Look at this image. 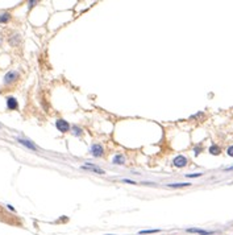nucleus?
Instances as JSON below:
<instances>
[{"label":"nucleus","mask_w":233,"mask_h":235,"mask_svg":"<svg viewBox=\"0 0 233 235\" xmlns=\"http://www.w3.org/2000/svg\"><path fill=\"white\" fill-rule=\"evenodd\" d=\"M91 153L94 157H102L104 155V149L100 144H92L91 147Z\"/></svg>","instance_id":"nucleus-1"},{"label":"nucleus","mask_w":233,"mask_h":235,"mask_svg":"<svg viewBox=\"0 0 233 235\" xmlns=\"http://www.w3.org/2000/svg\"><path fill=\"white\" fill-rule=\"evenodd\" d=\"M220 152H221V149L217 147V145H211V147H209V153L211 155L217 156V155H220Z\"/></svg>","instance_id":"nucleus-11"},{"label":"nucleus","mask_w":233,"mask_h":235,"mask_svg":"<svg viewBox=\"0 0 233 235\" xmlns=\"http://www.w3.org/2000/svg\"><path fill=\"white\" fill-rule=\"evenodd\" d=\"M188 233H194V234H200V235H211L214 234L212 231H205V230H200V229H187Z\"/></svg>","instance_id":"nucleus-9"},{"label":"nucleus","mask_w":233,"mask_h":235,"mask_svg":"<svg viewBox=\"0 0 233 235\" xmlns=\"http://www.w3.org/2000/svg\"><path fill=\"white\" fill-rule=\"evenodd\" d=\"M202 173H194V174H186L187 178H195V177H200Z\"/></svg>","instance_id":"nucleus-14"},{"label":"nucleus","mask_w":233,"mask_h":235,"mask_svg":"<svg viewBox=\"0 0 233 235\" xmlns=\"http://www.w3.org/2000/svg\"><path fill=\"white\" fill-rule=\"evenodd\" d=\"M112 163L116 164V165H124L125 164V157L122 155H116L112 160Z\"/></svg>","instance_id":"nucleus-8"},{"label":"nucleus","mask_w":233,"mask_h":235,"mask_svg":"<svg viewBox=\"0 0 233 235\" xmlns=\"http://www.w3.org/2000/svg\"><path fill=\"white\" fill-rule=\"evenodd\" d=\"M72 128H74V135H81V134H82V132H81V128H78L76 125H74Z\"/></svg>","instance_id":"nucleus-15"},{"label":"nucleus","mask_w":233,"mask_h":235,"mask_svg":"<svg viewBox=\"0 0 233 235\" xmlns=\"http://www.w3.org/2000/svg\"><path fill=\"white\" fill-rule=\"evenodd\" d=\"M190 182H183V184H167V186L170 188H184V186H190Z\"/></svg>","instance_id":"nucleus-12"},{"label":"nucleus","mask_w":233,"mask_h":235,"mask_svg":"<svg viewBox=\"0 0 233 235\" xmlns=\"http://www.w3.org/2000/svg\"><path fill=\"white\" fill-rule=\"evenodd\" d=\"M19 143H21L22 145H25V147H28L29 149H33V151H37V147H36L34 144L32 143V141L29 140H25V139H19Z\"/></svg>","instance_id":"nucleus-7"},{"label":"nucleus","mask_w":233,"mask_h":235,"mask_svg":"<svg viewBox=\"0 0 233 235\" xmlns=\"http://www.w3.org/2000/svg\"><path fill=\"white\" fill-rule=\"evenodd\" d=\"M227 153H228V155H229V156H231V157H233V145H231V147L228 148Z\"/></svg>","instance_id":"nucleus-16"},{"label":"nucleus","mask_w":233,"mask_h":235,"mask_svg":"<svg viewBox=\"0 0 233 235\" xmlns=\"http://www.w3.org/2000/svg\"><path fill=\"white\" fill-rule=\"evenodd\" d=\"M9 19H11V15H9L8 12L0 13V23H1V24H4V23H8Z\"/></svg>","instance_id":"nucleus-10"},{"label":"nucleus","mask_w":233,"mask_h":235,"mask_svg":"<svg viewBox=\"0 0 233 235\" xmlns=\"http://www.w3.org/2000/svg\"><path fill=\"white\" fill-rule=\"evenodd\" d=\"M55 125H57V128L59 130V132H62V134L67 132L69 128H70V124L66 120H62V119H58V120L55 122Z\"/></svg>","instance_id":"nucleus-2"},{"label":"nucleus","mask_w":233,"mask_h":235,"mask_svg":"<svg viewBox=\"0 0 233 235\" xmlns=\"http://www.w3.org/2000/svg\"><path fill=\"white\" fill-rule=\"evenodd\" d=\"M7 106H8L9 110H16V108L19 107L17 101H16L15 98H8V99H7Z\"/></svg>","instance_id":"nucleus-6"},{"label":"nucleus","mask_w":233,"mask_h":235,"mask_svg":"<svg viewBox=\"0 0 233 235\" xmlns=\"http://www.w3.org/2000/svg\"><path fill=\"white\" fill-rule=\"evenodd\" d=\"M19 78V74L16 71H9V73H7L5 74V77H4V83H12V82H15L16 79Z\"/></svg>","instance_id":"nucleus-4"},{"label":"nucleus","mask_w":233,"mask_h":235,"mask_svg":"<svg viewBox=\"0 0 233 235\" xmlns=\"http://www.w3.org/2000/svg\"><path fill=\"white\" fill-rule=\"evenodd\" d=\"M122 182H126V184H133V185L136 184L134 181H132V180H122Z\"/></svg>","instance_id":"nucleus-17"},{"label":"nucleus","mask_w":233,"mask_h":235,"mask_svg":"<svg viewBox=\"0 0 233 235\" xmlns=\"http://www.w3.org/2000/svg\"><path fill=\"white\" fill-rule=\"evenodd\" d=\"M82 169H87V170L95 172V173H99V174H104V170L100 169L99 167H95L94 164H86V165H82Z\"/></svg>","instance_id":"nucleus-5"},{"label":"nucleus","mask_w":233,"mask_h":235,"mask_svg":"<svg viewBox=\"0 0 233 235\" xmlns=\"http://www.w3.org/2000/svg\"><path fill=\"white\" fill-rule=\"evenodd\" d=\"M159 230H142L140 231V234H153V233H158Z\"/></svg>","instance_id":"nucleus-13"},{"label":"nucleus","mask_w":233,"mask_h":235,"mask_svg":"<svg viewBox=\"0 0 233 235\" xmlns=\"http://www.w3.org/2000/svg\"><path fill=\"white\" fill-rule=\"evenodd\" d=\"M173 164H174L176 168H183L187 165V158L184 156H182V155H179V156H176L174 160H173Z\"/></svg>","instance_id":"nucleus-3"}]
</instances>
